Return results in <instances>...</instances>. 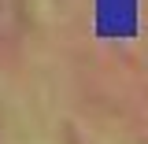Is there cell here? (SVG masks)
<instances>
[{
    "instance_id": "obj_1",
    "label": "cell",
    "mask_w": 148,
    "mask_h": 144,
    "mask_svg": "<svg viewBox=\"0 0 148 144\" xmlns=\"http://www.w3.org/2000/svg\"><path fill=\"white\" fill-rule=\"evenodd\" d=\"M26 26V0H0V44H15Z\"/></svg>"
}]
</instances>
